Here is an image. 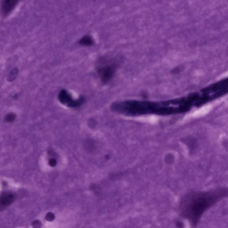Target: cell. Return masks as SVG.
I'll return each mask as SVG.
<instances>
[{
  "mask_svg": "<svg viewBox=\"0 0 228 228\" xmlns=\"http://www.w3.org/2000/svg\"><path fill=\"white\" fill-rule=\"evenodd\" d=\"M228 197V188L206 192H192L185 196L181 203V214L192 226L198 225L204 212Z\"/></svg>",
  "mask_w": 228,
  "mask_h": 228,
  "instance_id": "1",
  "label": "cell"
},
{
  "mask_svg": "<svg viewBox=\"0 0 228 228\" xmlns=\"http://www.w3.org/2000/svg\"><path fill=\"white\" fill-rule=\"evenodd\" d=\"M116 67L113 65H106L100 67L98 70V74L103 83H106L110 81L113 76Z\"/></svg>",
  "mask_w": 228,
  "mask_h": 228,
  "instance_id": "2",
  "label": "cell"
},
{
  "mask_svg": "<svg viewBox=\"0 0 228 228\" xmlns=\"http://www.w3.org/2000/svg\"><path fill=\"white\" fill-rule=\"evenodd\" d=\"M19 0H3L2 5V12L4 16L10 14L14 9Z\"/></svg>",
  "mask_w": 228,
  "mask_h": 228,
  "instance_id": "3",
  "label": "cell"
},
{
  "mask_svg": "<svg viewBox=\"0 0 228 228\" xmlns=\"http://www.w3.org/2000/svg\"><path fill=\"white\" fill-rule=\"evenodd\" d=\"M14 200V196L10 192H4L2 194L0 200L1 207L5 208L10 205Z\"/></svg>",
  "mask_w": 228,
  "mask_h": 228,
  "instance_id": "4",
  "label": "cell"
},
{
  "mask_svg": "<svg viewBox=\"0 0 228 228\" xmlns=\"http://www.w3.org/2000/svg\"><path fill=\"white\" fill-rule=\"evenodd\" d=\"M58 98L61 103L62 104H66L67 105L72 99L71 95H69L67 90H62L60 92Z\"/></svg>",
  "mask_w": 228,
  "mask_h": 228,
  "instance_id": "5",
  "label": "cell"
},
{
  "mask_svg": "<svg viewBox=\"0 0 228 228\" xmlns=\"http://www.w3.org/2000/svg\"><path fill=\"white\" fill-rule=\"evenodd\" d=\"M84 102V99L82 96L77 100H74L72 99L71 101L67 104V106L72 108H77L82 106Z\"/></svg>",
  "mask_w": 228,
  "mask_h": 228,
  "instance_id": "6",
  "label": "cell"
},
{
  "mask_svg": "<svg viewBox=\"0 0 228 228\" xmlns=\"http://www.w3.org/2000/svg\"><path fill=\"white\" fill-rule=\"evenodd\" d=\"M94 43L92 38L89 35H86L83 37L79 41V44L84 46H92Z\"/></svg>",
  "mask_w": 228,
  "mask_h": 228,
  "instance_id": "7",
  "label": "cell"
},
{
  "mask_svg": "<svg viewBox=\"0 0 228 228\" xmlns=\"http://www.w3.org/2000/svg\"><path fill=\"white\" fill-rule=\"evenodd\" d=\"M18 73V70L17 68L13 69L7 78V81L9 82H12L15 79Z\"/></svg>",
  "mask_w": 228,
  "mask_h": 228,
  "instance_id": "8",
  "label": "cell"
},
{
  "mask_svg": "<svg viewBox=\"0 0 228 228\" xmlns=\"http://www.w3.org/2000/svg\"><path fill=\"white\" fill-rule=\"evenodd\" d=\"M16 117V116L15 114L13 113H10L5 116V120L7 123H10V122H12L15 120Z\"/></svg>",
  "mask_w": 228,
  "mask_h": 228,
  "instance_id": "9",
  "label": "cell"
},
{
  "mask_svg": "<svg viewBox=\"0 0 228 228\" xmlns=\"http://www.w3.org/2000/svg\"><path fill=\"white\" fill-rule=\"evenodd\" d=\"M55 218V216L53 213H48L46 216L45 219L49 221H52Z\"/></svg>",
  "mask_w": 228,
  "mask_h": 228,
  "instance_id": "10",
  "label": "cell"
},
{
  "mask_svg": "<svg viewBox=\"0 0 228 228\" xmlns=\"http://www.w3.org/2000/svg\"><path fill=\"white\" fill-rule=\"evenodd\" d=\"M33 227V228H40L42 226V223L40 220H34L32 223Z\"/></svg>",
  "mask_w": 228,
  "mask_h": 228,
  "instance_id": "11",
  "label": "cell"
},
{
  "mask_svg": "<svg viewBox=\"0 0 228 228\" xmlns=\"http://www.w3.org/2000/svg\"><path fill=\"white\" fill-rule=\"evenodd\" d=\"M49 164L51 167H55L57 164V161L55 159L51 158L49 160Z\"/></svg>",
  "mask_w": 228,
  "mask_h": 228,
  "instance_id": "12",
  "label": "cell"
}]
</instances>
